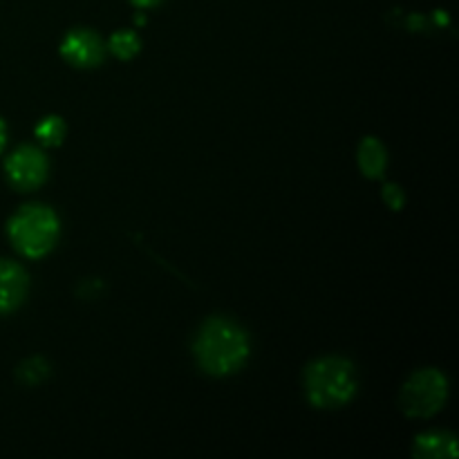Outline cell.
I'll use <instances>...</instances> for the list:
<instances>
[{
    "mask_svg": "<svg viewBox=\"0 0 459 459\" xmlns=\"http://www.w3.org/2000/svg\"><path fill=\"white\" fill-rule=\"evenodd\" d=\"M193 352L206 375H236L249 359V336L229 318L213 316L197 332Z\"/></svg>",
    "mask_w": 459,
    "mask_h": 459,
    "instance_id": "1",
    "label": "cell"
},
{
    "mask_svg": "<svg viewBox=\"0 0 459 459\" xmlns=\"http://www.w3.org/2000/svg\"><path fill=\"white\" fill-rule=\"evenodd\" d=\"M357 372L348 359L323 357L305 370V393L312 406L341 408L357 394Z\"/></svg>",
    "mask_w": 459,
    "mask_h": 459,
    "instance_id": "2",
    "label": "cell"
},
{
    "mask_svg": "<svg viewBox=\"0 0 459 459\" xmlns=\"http://www.w3.org/2000/svg\"><path fill=\"white\" fill-rule=\"evenodd\" d=\"M58 218L49 206L25 204L12 215L7 236L13 249L25 258H43L54 249L58 240Z\"/></svg>",
    "mask_w": 459,
    "mask_h": 459,
    "instance_id": "3",
    "label": "cell"
},
{
    "mask_svg": "<svg viewBox=\"0 0 459 459\" xmlns=\"http://www.w3.org/2000/svg\"><path fill=\"white\" fill-rule=\"evenodd\" d=\"M448 381L435 368L417 370L402 388V408L408 417H433L444 408Z\"/></svg>",
    "mask_w": 459,
    "mask_h": 459,
    "instance_id": "4",
    "label": "cell"
},
{
    "mask_svg": "<svg viewBox=\"0 0 459 459\" xmlns=\"http://www.w3.org/2000/svg\"><path fill=\"white\" fill-rule=\"evenodd\" d=\"M48 157L40 148L22 143L4 161V173L9 184L18 191H34L48 179Z\"/></svg>",
    "mask_w": 459,
    "mask_h": 459,
    "instance_id": "5",
    "label": "cell"
},
{
    "mask_svg": "<svg viewBox=\"0 0 459 459\" xmlns=\"http://www.w3.org/2000/svg\"><path fill=\"white\" fill-rule=\"evenodd\" d=\"M61 54L67 63L74 67H94L106 56V45L101 36L92 30H72L63 39Z\"/></svg>",
    "mask_w": 459,
    "mask_h": 459,
    "instance_id": "6",
    "label": "cell"
},
{
    "mask_svg": "<svg viewBox=\"0 0 459 459\" xmlns=\"http://www.w3.org/2000/svg\"><path fill=\"white\" fill-rule=\"evenodd\" d=\"M30 276L18 263L0 258V316L16 312L27 299Z\"/></svg>",
    "mask_w": 459,
    "mask_h": 459,
    "instance_id": "7",
    "label": "cell"
},
{
    "mask_svg": "<svg viewBox=\"0 0 459 459\" xmlns=\"http://www.w3.org/2000/svg\"><path fill=\"white\" fill-rule=\"evenodd\" d=\"M412 453L420 459L457 457V442L451 433H424L415 439Z\"/></svg>",
    "mask_w": 459,
    "mask_h": 459,
    "instance_id": "8",
    "label": "cell"
},
{
    "mask_svg": "<svg viewBox=\"0 0 459 459\" xmlns=\"http://www.w3.org/2000/svg\"><path fill=\"white\" fill-rule=\"evenodd\" d=\"M359 166H361L363 175L370 179L384 178L385 166H388V152H385L384 143L377 137H366L359 146Z\"/></svg>",
    "mask_w": 459,
    "mask_h": 459,
    "instance_id": "9",
    "label": "cell"
},
{
    "mask_svg": "<svg viewBox=\"0 0 459 459\" xmlns=\"http://www.w3.org/2000/svg\"><path fill=\"white\" fill-rule=\"evenodd\" d=\"M139 48H142V40H139V36L130 30L115 31V34L110 36V43H108V49H110L117 58H121V61H130L133 56H137Z\"/></svg>",
    "mask_w": 459,
    "mask_h": 459,
    "instance_id": "10",
    "label": "cell"
},
{
    "mask_svg": "<svg viewBox=\"0 0 459 459\" xmlns=\"http://www.w3.org/2000/svg\"><path fill=\"white\" fill-rule=\"evenodd\" d=\"M34 133L43 146H58V143L65 139V124H63L61 117L49 115V117H45L39 126H36Z\"/></svg>",
    "mask_w": 459,
    "mask_h": 459,
    "instance_id": "11",
    "label": "cell"
},
{
    "mask_svg": "<svg viewBox=\"0 0 459 459\" xmlns=\"http://www.w3.org/2000/svg\"><path fill=\"white\" fill-rule=\"evenodd\" d=\"M48 375H49V366L39 357L30 359V361H25L21 368H18V379H21L25 385L40 384Z\"/></svg>",
    "mask_w": 459,
    "mask_h": 459,
    "instance_id": "12",
    "label": "cell"
},
{
    "mask_svg": "<svg viewBox=\"0 0 459 459\" xmlns=\"http://www.w3.org/2000/svg\"><path fill=\"white\" fill-rule=\"evenodd\" d=\"M384 200L390 209L399 211L403 206V202H406V195H403V191L397 184H388V186L384 188Z\"/></svg>",
    "mask_w": 459,
    "mask_h": 459,
    "instance_id": "13",
    "label": "cell"
},
{
    "mask_svg": "<svg viewBox=\"0 0 459 459\" xmlns=\"http://www.w3.org/2000/svg\"><path fill=\"white\" fill-rule=\"evenodd\" d=\"M130 3H133L134 7H139V9H148V7H157L161 0H130Z\"/></svg>",
    "mask_w": 459,
    "mask_h": 459,
    "instance_id": "14",
    "label": "cell"
},
{
    "mask_svg": "<svg viewBox=\"0 0 459 459\" xmlns=\"http://www.w3.org/2000/svg\"><path fill=\"white\" fill-rule=\"evenodd\" d=\"M4 143H7V126H4V121L0 119V152H3Z\"/></svg>",
    "mask_w": 459,
    "mask_h": 459,
    "instance_id": "15",
    "label": "cell"
}]
</instances>
